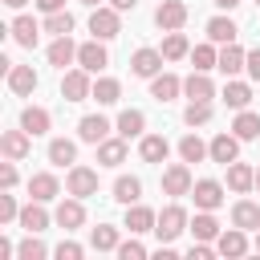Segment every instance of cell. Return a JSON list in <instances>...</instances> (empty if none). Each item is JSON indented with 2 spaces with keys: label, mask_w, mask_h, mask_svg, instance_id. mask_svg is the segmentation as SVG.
Instances as JSON below:
<instances>
[{
  "label": "cell",
  "mask_w": 260,
  "mask_h": 260,
  "mask_svg": "<svg viewBox=\"0 0 260 260\" xmlns=\"http://www.w3.org/2000/svg\"><path fill=\"white\" fill-rule=\"evenodd\" d=\"M179 89H183V81H179L175 73H154V77H150V98H154V102H175Z\"/></svg>",
  "instance_id": "ac0fdd59"
},
{
  "label": "cell",
  "mask_w": 260,
  "mask_h": 260,
  "mask_svg": "<svg viewBox=\"0 0 260 260\" xmlns=\"http://www.w3.org/2000/svg\"><path fill=\"white\" fill-rule=\"evenodd\" d=\"M183 93H187L191 102H211V98H215V85H211V77H207V73H199V69H195V73L183 81Z\"/></svg>",
  "instance_id": "484cf974"
},
{
  "label": "cell",
  "mask_w": 260,
  "mask_h": 260,
  "mask_svg": "<svg viewBox=\"0 0 260 260\" xmlns=\"http://www.w3.org/2000/svg\"><path fill=\"white\" fill-rule=\"evenodd\" d=\"M4 4H8V8H24L28 0H4Z\"/></svg>",
  "instance_id": "f5cc1de1"
},
{
  "label": "cell",
  "mask_w": 260,
  "mask_h": 260,
  "mask_svg": "<svg viewBox=\"0 0 260 260\" xmlns=\"http://www.w3.org/2000/svg\"><path fill=\"white\" fill-rule=\"evenodd\" d=\"M8 89H12L16 98L32 93V89H37V73H32V65H12V69H8Z\"/></svg>",
  "instance_id": "d4e9b609"
},
{
  "label": "cell",
  "mask_w": 260,
  "mask_h": 260,
  "mask_svg": "<svg viewBox=\"0 0 260 260\" xmlns=\"http://www.w3.org/2000/svg\"><path fill=\"white\" fill-rule=\"evenodd\" d=\"M179 154H183V162H203L211 150H207V142H203L199 134H183V138H179Z\"/></svg>",
  "instance_id": "e575fe53"
},
{
  "label": "cell",
  "mask_w": 260,
  "mask_h": 260,
  "mask_svg": "<svg viewBox=\"0 0 260 260\" xmlns=\"http://www.w3.org/2000/svg\"><path fill=\"white\" fill-rule=\"evenodd\" d=\"M77 138L98 146V142H106V138H110V122H106L102 114H85V118L77 122Z\"/></svg>",
  "instance_id": "7c38bea8"
},
{
  "label": "cell",
  "mask_w": 260,
  "mask_h": 260,
  "mask_svg": "<svg viewBox=\"0 0 260 260\" xmlns=\"http://www.w3.org/2000/svg\"><path fill=\"white\" fill-rule=\"evenodd\" d=\"M89 32H93L98 41H114V37L122 32V20H118V8H114V4H98V8L89 12Z\"/></svg>",
  "instance_id": "7a4b0ae2"
},
{
  "label": "cell",
  "mask_w": 260,
  "mask_h": 260,
  "mask_svg": "<svg viewBox=\"0 0 260 260\" xmlns=\"http://www.w3.org/2000/svg\"><path fill=\"white\" fill-rule=\"evenodd\" d=\"M28 138H32V134H28L24 126H20V130H4V134H0V150H4V158L20 162V158L32 150V142H28Z\"/></svg>",
  "instance_id": "ba28073f"
},
{
  "label": "cell",
  "mask_w": 260,
  "mask_h": 260,
  "mask_svg": "<svg viewBox=\"0 0 260 260\" xmlns=\"http://www.w3.org/2000/svg\"><path fill=\"white\" fill-rule=\"evenodd\" d=\"M256 4H260V0H256Z\"/></svg>",
  "instance_id": "6f0895ef"
},
{
  "label": "cell",
  "mask_w": 260,
  "mask_h": 260,
  "mask_svg": "<svg viewBox=\"0 0 260 260\" xmlns=\"http://www.w3.org/2000/svg\"><path fill=\"white\" fill-rule=\"evenodd\" d=\"M138 154H142V162H167V154H171V142H167L162 134H142V142H138Z\"/></svg>",
  "instance_id": "ffe728a7"
},
{
  "label": "cell",
  "mask_w": 260,
  "mask_h": 260,
  "mask_svg": "<svg viewBox=\"0 0 260 260\" xmlns=\"http://www.w3.org/2000/svg\"><path fill=\"white\" fill-rule=\"evenodd\" d=\"M110 4H114L118 12H134V8H138V0H110Z\"/></svg>",
  "instance_id": "f907efd6"
},
{
  "label": "cell",
  "mask_w": 260,
  "mask_h": 260,
  "mask_svg": "<svg viewBox=\"0 0 260 260\" xmlns=\"http://www.w3.org/2000/svg\"><path fill=\"white\" fill-rule=\"evenodd\" d=\"M20 228H24V232H37V236L49 228V211H45V203H41V199H32V203H24V207H20Z\"/></svg>",
  "instance_id": "603a6c76"
},
{
  "label": "cell",
  "mask_w": 260,
  "mask_h": 260,
  "mask_svg": "<svg viewBox=\"0 0 260 260\" xmlns=\"http://www.w3.org/2000/svg\"><path fill=\"white\" fill-rule=\"evenodd\" d=\"M28 195H32V199H41V203L57 199V195H61V183H57V175H49V171L32 175V179H28Z\"/></svg>",
  "instance_id": "7402d4cb"
},
{
  "label": "cell",
  "mask_w": 260,
  "mask_h": 260,
  "mask_svg": "<svg viewBox=\"0 0 260 260\" xmlns=\"http://www.w3.org/2000/svg\"><path fill=\"white\" fill-rule=\"evenodd\" d=\"M207 150H211V162H236L240 158V138L236 134H215L211 142H207Z\"/></svg>",
  "instance_id": "4fadbf2b"
},
{
  "label": "cell",
  "mask_w": 260,
  "mask_h": 260,
  "mask_svg": "<svg viewBox=\"0 0 260 260\" xmlns=\"http://www.w3.org/2000/svg\"><path fill=\"white\" fill-rule=\"evenodd\" d=\"M154 223H158V215H154L150 207H142V203H130V207H126V228H130V236L154 232Z\"/></svg>",
  "instance_id": "9a60e30c"
},
{
  "label": "cell",
  "mask_w": 260,
  "mask_h": 260,
  "mask_svg": "<svg viewBox=\"0 0 260 260\" xmlns=\"http://www.w3.org/2000/svg\"><path fill=\"white\" fill-rule=\"evenodd\" d=\"M45 32H53V37H69L73 32V16L61 8V12H49L45 16Z\"/></svg>",
  "instance_id": "ab89813d"
},
{
  "label": "cell",
  "mask_w": 260,
  "mask_h": 260,
  "mask_svg": "<svg viewBox=\"0 0 260 260\" xmlns=\"http://www.w3.org/2000/svg\"><path fill=\"white\" fill-rule=\"evenodd\" d=\"M232 134H236L240 142H252V138H260V114H252V110H240V114H236V122H232Z\"/></svg>",
  "instance_id": "f546056e"
},
{
  "label": "cell",
  "mask_w": 260,
  "mask_h": 260,
  "mask_svg": "<svg viewBox=\"0 0 260 260\" xmlns=\"http://www.w3.org/2000/svg\"><path fill=\"white\" fill-rule=\"evenodd\" d=\"M162 57L167 61H183V57H191V45H187V37L175 28V32H167V41H162Z\"/></svg>",
  "instance_id": "8d00e7d4"
},
{
  "label": "cell",
  "mask_w": 260,
  "mask_h": 260,
  "mask_svg": "<svg viewBox=\"0 0 260 260\" xmlns=\"http://www.w3.org/2000/svg\"><path fill=\"white\" fill-rule=\"evenodd\" d=\"M191 61H195V69H199V73H207V69H215V65H219V53H215L211 45H195V49H191Z\"/></svg>",
  "instance_id": "60d3db41"
},
{
  "label": "cell",
  "mask_w": 260,
  "mask_h": 260,
  "mask_svg": "<svg viewBox=\"0 0 260 260\" xmlns=\"http://www.w3.org/2000/svg\"><path fill=\"white\" fill-rule=\"evenodd\" d=\"M183 122H187V126H203V122H211V102H187Z\"/></svg>",
  "instance_id": "b9f144b4"
},
{
  "label": "cell",
  "mask_w": 260,
  "mask_h": 260,
  "mask_svg": "<svg viewBox=\"0 0 260 260\" xmlns=\"http://www.w3.org/2000/svg\"><path fill=\"white\" fill-rule=\"evenodd\" d=\"M142 130H146V114L142 110H122L118 114V134L122 138H138Z\"/></svg>",
  "instance_id": "836d02e7"
},
{
  "label": "cell",
  "mask_w": 260,
  "mask_h": 260,
  "mask_svg": "<svg viewBox=\"0 0 260 260\" xmlns=\"http://www.w3.org/2000/svg\"><path fill=\"white\" fill-rule=\"evenodd\" d=\"M69 61H77V45H73L69 37H57V41L49 45V65H57V69H65Z\"/></svg>",
  "instance_id": "d6a6232c"
},
{
  "label": "cell",
  "mask_w": 260,
  "mask_h": 260,
  "mask_svg": "<svg viewBox=\"0 0 260 260\" xmlns=\"http://www.w3.org/2000/svg\"><path fill=\"white\" fill-rule=\"evenodd\" d=\"M20 126L37 138V134H49L53 118H49V110H45V106H24V110H20Z\"/></svg>",
  "instance_id": "d6986e66"
},
{
  "label": "cell",
  "mask_w": 260,
  "mask_h": 260,
  "mask_svg": "<svg viewBox=\"0 0 260 260\" xmlns=\"http://www.w3.org/2000/svg\"><path fill=\"white\" fill-rule=\"evenodd\" d=\"M256 187H260V171H256Z\"/></svg>",
  "instance_id": "9f6ffc18"
},
{
  "label": "cell",
  "mask_w": 260,
  "mask_h": 260,
  "mask_svg": "<svg viewBox=\"0 0 260 260\" xmlns=\"http://www.w3.org/2000/svg\"><path fill=\"white\" fill-rule=\"evenodd\" d=\"M61 98H65V102H85V98H93L89 69H69V73L61 77Z\"/></svg>",
  "instance_id": "3957f363"
},
{
  "label": "cell",
  "mask_w": 260,
  "mask_h": 260,
  "mask_svg": "<svg viewBox=\"0 0 260 260\" xmlns=\"http://www.w3.org/2000/svg\"><path fill=\"white\" fill-rule=\"evenodd\" d=\"M0 187H4V191H12V187H16V167H12V158L0 167Z\"/></svg>",
  "instance_id": "7dc6e473"
},
{
  "label": "cell",
  "mask_w": 260,
  "mask_h": 260,
  "mask_svg": "<svg viewBox=\"0 0 260 260\" xmlns=\"http://www.w3.org/2000/svg\"><path fill=\"white\" fill-rule=\"evenodd\" d=\"M223 102H228L232 110H248V102H252V85L228 77V85H223Z\"/></svg>",
  "instance_id": "4dcf8cb0"
},
{
  "label": "cell",
  "mask_w": 260,
  "mask_h": 260,
  "mask_svg": "<svg viewBox=\"0 0 260 260\" xmlns=\"http://www.w3.org/2000/svg\"><path fill=\"white\" fill-rule=\"evenodd\" d=\"M232 223H236V228H244V232H256V228H260V203L240 199V203L232 207Z\"/></svg>",
  "instance_id": "83f0119b"
},
{
  "label": "cell",
  "mask_w": 260,
  "mask_h": 260,
  "mask_svg": "<svg viewBox=\"0 0 260 260\" xmlns=\"http://www.w3.org/2000/svg\"><path fill=\"white\" fill-rule=\"evenodd\" d=\"M37 8L49 16V12H61V8H65V0H37Z\"/></svg>",
  "instance_id": "681fc988"
},
{
  "label": "cell",
  "mask_w": 260,
  "mask_h": 260,
  "mask_svg": "<svg viewBox=\"0 0 260 260\" xmlns=\"http://www.w3.org/2000/svg\"><path fill=\"white\" fill-rule=\"evenodd\" d=\"M81 4H89V8H98V4H102V0H81Z\"/></svg>",
  "instance_id": "db71d44e"
},
{
  "label": "cell",
  "mask_w": 260,
  "mask_h": 260,
  "mask_svg": "<svg viewBox=\"0 0 260 260\" xmlns=\"http://www.w3.org/2000/svg\"><path fill=\"white\" fill-rule=\"evenodd\" d=\"M49 162H53V167H73V162H77V142L53 138V142H49Z\"/></svg>",
  "instance_id": "1f68e13d"
},
{
  "label": "cell",
  "mask_w": 260,
  "mask_h": 260,
  "mask_svg": "<svg viewBox=\"0 0 260 260\" xmlns=\"http://www.w3.org/2000/svg\"><path fill=\"white\" fill-rule=\"evenodd\" d=\"M118 244H122V240H118V228H114V223H98V228L89 232V248H93V252H118Z\"/></svg>",
  "instance_id": "f1b7e54d"
},
{
  "label": "cell",
  "mask_w": 260,
  "mask_h": 260,
  "mask_svg": "<svg viewBox=\"0 0 260 260\" xmlns=\"http://www.w3.org/2000/svg\"><path fill=\"white\" fill-rule=\"evenodd\" d=\"M138 195H142V183H138L134 175H122V179L114 183V199H118V203L130 207V203H138Z\"/></svg>",
  "instance_id": "f35d334b"
},
{
  "label": "cell",
  "mask_w": 260,
  "mask_h": 260,
  "mask_svg": "<svg viewBox=\"0 0 260 260\" xmlns=\"http://www.w3.org/2000/svg\"><path fill=\"white\" fill-rule=\"evenodd\" d=\"M98 162H102V167H122V162H126V138L118 134V138L98 142Z\"/></svg>",
  "instance_id": "4316f807"
},
{
  "label": "cell",
  "mask_w": 260,
  "mask_h": 260,
  "mask_svg": "<svg viewBox=\"0 0 260 260\" xmlns=\"http://www.w3.org/2000/svg\"><path fill=\"white\" fill-rule=\"evenodd\" d=\"M118 98H122V85H118L114 77H98V81H93V102H98V106H114Z\"/></svg>",
  "instance_id": "74e56055"
},
{
  "label": "cell",
  "mask_w": 260,
  "mask_h": 260,
  "mask_svg": "<svg viewBox=\"0 0 260 260\" xmlns=\"http://www.w3.org/2000/svg\"><path fill=\"white\" fill-rule=\"evenodd\" d=\"M228 187H232L236 195L252 191V187H256V171H252L248 162H240V158H236V162H228Z\"/></svg>",
  "instance_id": "44dd1931"
},
{
  "label": "cell",
  "mask_w": 260,
  "mask_h": 260,
  "mask_svg": "<svg viewBox=\"0 0 260 260\" xmlns=\"http://www.w3.org/2000/svg\"><path fill=\"white\" fill-rule=\"evenodd\" d=\"M12 219H20V203L4 191V195H0V223H12Z\"/></svg>",
  "instance_id": "ee69618b"
},
{
  "label": "cell",
  "mask_w": 260,
  "mask_h": 260,
  "mask_svg": "<svg viewBox=\"0 0 260 260\" xmlns=\"http://www.w3.org/2000/svg\"><path fill=\"white\" fill-rule=\"evenodd\" d=\"M191 199H195L199 211H215V207L223 203V187H219L215 179H199V183L191 187Z\"/></svg>",
  "instance_id": "9c48e42d"
},
{
  "label": "cell",
  "mask_w": 260,
  "mask_h": 260,
  "mask_svg": "<svg viewBox=\"0 0 260 260\" xmlns=\"http://www.w3.org/2000/svg\"><path fill=\"white\" fill-rule=\"evenodd\" d=\"M244 65H248V53H244V49H240V45H236V41H232V45H223V49H219V65H215V69H219V73H223V77H236V73H240V69H244Z\"/></svg>",
  "instance_id": "e0dca14e"
},
{
  "label": "cell",
  "mask_w": 260,
  "mask_h": 260,
  "mask_svg": "<svg viewBox=\"0 0 260 260\" xmlns=\"http://www.w3.org/2000/svg\"><path fill=\"white\" fill-rule=\"evenodd\" d=\"M77 65L81 69H89V73H102L106 65H110V53H106V45L93 37V41H85V45H77Z\"/></svg>",
  "instance_id": "52a82bcc"
},
{
  "label": "cell",
  "mask_w": 260,
  "mask_h": 260,
  "mask_svg": "<svg viewBox=\"0 0 260 260\" xmlns=\"http://www.w3.org/2000/svg\"><path fill=\"white\" fill-rule=\"evenodd\" d=\"M191 187L195 183H191V167L187 162H171L162 171V195H175L179 199V195H191Z\"/></svg>",
  "instance_id": "5b68a950"
},
{
  "label": "cell",
  "mask_w": 260,
  "mask_h": 260,
  "mask_svg": "<svg viewBox=\"0 0 260 260\" xmlns=\"http://www.w3.org/2000/svg\"><path fill=\"white\" fill-rule=\"evenodd\" d=\"M16 256H20V260H45V256H49V248L37 240V232H28V240L16 248Z\"/></svg>",
  "instance_id": "7bdbcfd3"
},
{
  "label": "cell",
  "mask_w": 260,
  "mask_h": 260,
  "mask_svg": "<svg viewBox=\"0 0 260 260\" xmlns=\"http://www.w3.org/2000/svg\"><path fill=\"white\" fill-rule=\"evenodd\" d=\"M191 236H195V240H207V244H211V240L219 236V219H215L211 211H199V215L191 219Z\"/></svg>",
  "instance_id": "d590c367"
},
{
  "label": "cell",
  "mask_w": 260,
  "mask_h": 260,
  "mask_svg": "<svg viewBox=\"0 0 260 260\" xmlns=\"http://www.w3.org/2000/svg\"><path fill=\"white\" fill-rule=\"evenodd\" d=\"M53 252H57L61 260H81V256H85V248H81V244H73V240H61Z\"/></svg>",
  "instance_id": "f6af8a7d"
},
{
  "label": "cell",
  "mask_w": 260,
  "mask_h": 260,
  "mask_svg": "<svg viewBox=\"0 0 260 260\" xmlns=\"http://www.w3.org/2000/svg\"><path fill=\"white\" fill-rule=\"evenodd\" d=\"M215 252H219V256H244V252H248V232L232 223L228 232L215 236Z\"/></svg>",
  "instance_id": "30bf717a"
},
{
  "label": "cell",
  "mask_w": 260,
  "mask_h": 260,
  "mask_svg": "<svg viewBox=\"0 0 260 260\" xmlns=\"http://www.w3.org/2000/svg\"><path fill=\"white\" fill-rule=\"evenodd\" d=\"M65 191L77 195V199L98 195V171H93V167H69V175H65Z\"/></svg>",
  "instance_id": "277c9868"
},
{
  "label": "cell",
  "mask_w": 260,
  "mask_h": 260,
  "mask_svg": "<svg viewBox=\"0 0 260 260\" xmlns=\"http://www.w3.org/2000/svg\"><path fill=\"white\" fill-rule=\"evenodd\" d=\"M244 69H248V77H252V81H260V49H252V53H248V65H244Z\"/></svg>",
  "instance_id": "c3c4849f"
},
{
  "label": "cell",
  "mask_w": 260,
  "mask_h": 260,
  "mask_svg": "<svg viewBox=\"0 0 260 260\" xmlns=\"http://www.w3.org/2000/svg\"><path fill=\"white\" fill-rule=\"evenodd\" d=\"M215 4H219V8H223V12H232V8H240V4H244V0H215Z\"/></svg>",
  "instance_id": "816d5d0a"
},
{
  "label": "cell",
  "mask_w": 260,
  "mask_h": 260,
  "mask_svg": "<svg viewBox=\"0 0 260 260\" xmlns=\"http://www.w3.org/2000/svg\"><path fill=\"white\" fill-rule=\"evenodd\" d=\"M191 228V219H187V211L179 207V203H171V207H162L158 211V223H154V236H158V244H171L175 236H183Z\"/></svg>",
  "instance_id": "6da1fadb"
},
{
  "label": "cell",
  "mask_w": 260,
  "mask_h": 260,
  "mask_svg": "<svg viewBox=\"0 0 260 260\" xmlns=\"http://www.w3.org/2000/svg\"><path fill=\"white\" fill-rule=\"evenodd\" d=\"M236 37H240V28H236L232 16H211V20H207V41H211V45H232Z\"/></svg>",
  "instance_id": "2e32d148"
},
{
  "label": "cell",
  "mask_w": 260,
  "mask_h": 260,
  "mask_svg": "<svg viewBox=\"0 0 260 260\" xmlns=\"http://www.w3.org/2000/svg\"><path fill=\"white\" fill-rule=\"evenodd\" d=\"M118 256H122V260H142L146 248H142L138 240H126V244H118Z\"/></svg>",
  "instance_id": "bcb514c9"
},
{
  "label": "cell",
  "mask_w": 260,
  "mask_h": 260,
  "mask_svg": "<svg viewBox=\"0 0 260 260\" xmlns=\"http://www.w3.org/2000/svg\"><path fill=\"white\" fill-rule=\"evenodd\" d=\"M162 49H138L134 57H130V69H134V77H154L158 69H162Z\"/></svg>",
  "instance_id": "8fae6325"
},
{
  "label": "cell",
  "mask_w": 260,
  "mask_h": 260,
  "mask_svg": "<svg viewBox=\"0 0 260 260\" xmlns=\"http://www.w3.org/2000/svg\"><path fill=\"white\" fill-rule=\"evenodd\" d=\"M53 219H57V228H65V232H77V228L85 223V207H81V199H77V195H69V199L57 207V215H53Z\"/></svg>",
  "instance_id": "5bb4252c"
},
{
  "label": "cell",
  "mask_w": 260,
  "mask_h": 260,
  "mask_svg": "<svg viewBox=\"0 0 260 260\" xmlns=\"http://www.w3.org/2000/svg\"><path fill=\"white\" fill-rule=\"evenodd\" d=\"M256 252H260V228H256Z\"/></svg>",
  "instance_id": "11a10c76"
},
{
  "label": "cell",
  "mask_w": 260,
  "mask_h": 260,
  "mask_svg": "<svg viewBox=\"0 0 260 260\" xmlns=\"http://www.w3.org/2000/svg\"><path fill=\"white\" fill-rule=\"evenodd\" d=\"M8 32H12V41H16L20 49H32V45H37V37H41V24H37L32 16H16Z\"/></svg>",
  "instance_id": "cb8c5ba5"
},
{
  "label": "cell",
  "mask_w": 260,
  "mask_h": 260,
  "mask_svg": "<svg viewBox=\"0 0 260 260\" xmlns=\"http://www.w3.org/2000/svg\"><path fill=\"white\" fill-rule=\"evenodd\" d=\"M154 24L167 28V32L183 28V24H187V4H183V0H162V4L154 8Z\"/></svg>",
  "instance_id": "8992f818"
}]
</instances>
